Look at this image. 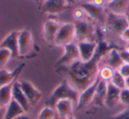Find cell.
I'll use <instances>...</instances> for the list:
<instances>
[{
  "label": "cell",
  "instance_id": "7a4b0ae2",
  "mask_svg": "<svg viewBox=\"0 0 129 119\" xmlns=\"http://www.w3.org/2000/svg\"><path fill=\"white\" fill-rule=\"evenodd\" d=\"M79 94V91L76 90L74 86H72L68 80L64 79L53 90L50 96L45 101V106L55 108V105L57 101L66 99L71 100L74 103L77 104Z\"/></svg>",
  "mask_w": 129,
  "mask_h": 119
},
{
  "label": "cell",
  "instance_id": "277c9868",
  "mask_svg": "<svg viewBox=\"0 0 129 119\" xmlns=\"http://www.w3.org/2000/svg\"><path fill=\"white\" fill-rule=\"evenodd\" d=\"M78 61H80L79 49L76 44L71 43L64 46V54L55 63V67L67 68Z\"/></svg>",
  "mask_w": 129,
  "mask_h": 119
},
{
  "label": "cell",
  "instance_id": "60d3db41",
  "mask_svg": "<svg viewBox=\"0 0 129 119\" xmlns=\"http://www.w3.org/2000/svg\"><path fill=\"white\" fill-rule=\"evenodd\" d=\"M126 87L129 89V77L126 78Z\"/></svg>",
  "mask_w": 129,
  "mask_h": 119
},
{
  "label": "cell",
  "instance_id": "6da1fadb",
  "mask_svg": "<svg viewBox=\"0 0 129 119\" xmlns=\"http://www.w3.org/2000/svg\"><path fill=\"white\" fill-rule=\"evenodd\" d=\"M109 50L110 48L108 47L107 44L102 42L98 44L97 52L91 61L88 62L78 61L73 65L64 68L68 72L71 81L73 82L76 90L81 92L96 79L99 69L98 63Z\"/></svg>",
  "mask_w": 129,
  "mask_h": 119
},
{
  "label": "cell",
  "instance_id": "8d00e7d4",
  "mask_svg": "<svg viewBox=\"0 0 129 119\" xmlns=\"http://www.w3.org/2000/svg\"><path fill=\"white\" fill-rule=\"evenodd\" d=\"M67 3H68L69 4V6H70V5H74V4H75V0H67Z\"/></svg>",
  "mask_w": 129,
  "mask_h": 119
},
{
  "label": "cell",
  "instance_id": "9c48e42d",
  "mask_svg": "<svg viewBox=\"0 0 129 119\" xmlns=\"http://www.w3.org/2000/svg\"><path fill=\"white\" fill-rule=\"evenodd\" d=\"M19 57L27 56L31 52L33 47L32 34L27 29H21L19 31L18 36Z\"/></svg>",
  "mask_w": 129,
  "mask_h": 119
},
{
  "label": "cell",
  "instance_id": "5bb4252c",
  "mask_svg": "<svg viewBox=\"0 0 129 119\" xmlns=\"http://www.w3.org/2000/svg\"><path fill=\"white\" fill-rule=\"evenodd\" d=\"M61 24L55 20H47L43 27V35L45 41L49 44H54L56 36L57 34Z\"/></svg>",
  "mask_w": 129,
  "mask_h": 119
},
{
  "label": "cell",
  "instance_id": "30bf717a",
  "mask_svg": "<svg viewBox=\"0 0 129 119\" xmlns=\"http://www.w3.org/2000/svg\"><path fill=\"white\" fill-rule=\"evenodd\" d=\"M19 84L31 106H35L41 101L43 96L42 92L32 83L26 80H21V81H19Z\"/></svg>",
  "mask_w": 129,
  "mask_h": 119
},
{
  "label": "cell",
  "instance_id": "4dcf8cb0",
  "mask_svg": "<svg viewBox=\"0 0 129 119\" xmlns=\"http://www.w3.org/2000/svg\"><path fill=\"white\" fill-rule=\"evenodd\" d=\"M118 72L125 78V79L129 77V64L123 63L121 66H120L119 69H118Z\"/></svg>",
  "mask_w": 129,
  "mask_h": 119
},
{
  "label": "cell",
  "instance_id": "83f0119b",
  "mask_svg": "<svg viewBox=\"0 0 129 119\" xmlns=\"http://www.w3.org/2000/svg\"><path fill=\"white\" fill-rule=\"evenodd\" d=\"M119 102H121L124 105L129 106V89L127 87L120 91Z\"/></svg>",
  "mask_w": 129,
  "mask_h": 119
},
{
  "label": "cell",
  "instance_id": "f546056e",
  "mask_svg": "<svg viewBox=\"0 0 129 119\" xmlns=\"http://www.w3.org/2000/svg\"><path fill=\"white\" fill-rule=\"evenodd\" d=\"M109 119H129V108L119 112V113L117 114L114 116L110 117Z\"/></svg>",
  "mask_w": 129,
  "mask_h": 119
},
{
  "label": "cell",
  "instance_id": "ffe728a7",
  "mask_svg": "<svg viewBox=\"0 0 129 119\" xmlns=\"http://www.w3.org/2000/svg\"><path fill=\"white\" fill-rule=\"evenodd\" d=\"M55 110L59 116L66 118L72 115L74 110V102L71 100H60L55 105Z\"/></svg>",
  "mask_w": 129,
  "mask_h": 119
},
{
  "label": "cell",
  "instance_id": "3957f363",
  "mask_svg": "<svg viewBox=\"0 0 129 119\" xmlns=\"http://www.w3.org/2000/svg\"><path fill=\"white\" fill-rule=\"evenodd\" d=\"M75 39V27L74 23L66 22L60 25L57 34L56 36L54 45L57 46H66L69 44L73 43Z\"/></svg>",
  "mask_w": 129,
  "mask_h": 119
},
{
  "label": "cell",
  "instance_id": "1f68e13d",
  "mask_svg": "<svg viewBox=\"0 0 129 119\" xmlns=\"http://www.w3.org/2000/svg\"><path fill=\"white\" fill-rule=\"evenodd\" d=\"M120 56L123 61V63L129 64V52L126 50L120 51Z\"/></svg>",
  "mask_w": 129,
  "mask_h": 119
},
{
  "label": "cell",
  "instance_id": "b9f144b4",
  "mask_svg": "<svg viewBox=\"0 0 129 119\" xmlns=\"http://www.w3.org/2000/svg\"><path fill=\"white\" fill-rule=\"evenodd\" d=\"M104 1H105V2H106V4H107V3H108V2H110V1H111V0H104Z\"/></svg>",
  "mask_w": 129,
  "mask_h": 119
},
{
  "label": "cell",
  "instance_id": "e0dca14e",
  "mask_svg": "<svg viewBox=\"0 0 129 119\" xmlns=\"http://www.w3.org/2000/svg\"><path fill=\"white\" fill-rule=\"evenodd\" d=\"M12 94H13V100H14L20 107L24 109V111L27 113L30 109V103L27 101V97L22 92L21 88L20 86L19 81H15L13 85V90H12Z\"/></svg>",
  "mask_w": 129,
  "mask_h": 119
},
{
  "label": "cell",
  "instance_id": "d6a6232c",
  "mask_svg": "<svg viewBox=\"0 0 129 119\" xmlns=\"http://www.w3.org/2000/svg\"><path fill=\"white\" fill-rule=\"evenodd\" d=\"M119 37H120V39L123 40V41L126 42V43H129V27L126 28V29L120 34Z\"/></svg>",
  "mask_w": 129,
  "mask_h": 119
},
{
  "label": "cell",
  "instance_id": "d590c367",
  "mask_svg": "<svg viewBox=\"0 0 129 119\" xmlns=\"http://www.w3.org/2000/svg\"><path fill=\"white\" fill-rule=\"evenodd\" d=\"M4 114H5V109L0 108V119H4Z\"/></svg>",
  "mask_w": 129,
  "mask_h": 119
},
{
  "label": "cell",
  "instance_id": "4fadbf2b",
  "mask_svg": "<svg viewBox=\"0 0 129 119\" xmlns=\"http://www.w3.org/2000/svg\"><path fill=\"white\" fill-rule=\"evenodd\" d=\"M19 31H11L7 36L0 43V48H6L12 52L13 58L19 57V46H18Z\"/></svg>",
  "mask_w": 129,
  "mask_h": 119
},
{
  "label": "cell",
  "instance_id": "d6986e66",
  "mask_svg": "<svg viewBox=\"0 0 129 119\" xmlns=\"http://www.w3.org/2000/svg\"><path fill=\"white\" fill-rule=\"evenodd\" d=\"M104 56H105V64L104 65L109 66L115 70H118L120 66L123 64V61L120 56V51L117 50V49H110Z\"/></svg>",
  "mask_w": 129,
  "mask_h": 119
},
{
  "label": "cell",
  "instance_id": "f35d334b",
  "mask_svg": "<svg viewBox=\"0 0 129 119\" xmlns=\"http://www.w3.org/2000/svg\"><path fill=\"white\" fill-rule=\"evenodd\" d=\"M64 119H76L75 117L74 116V115H69V116H67V117H66V118H64Z\"/></svg>",
  "mask_w": 129,
  "mask_h": 119
},
{
  "label": "cell",
  "instance_id": "ac0fdd59",
  "mask_svg": "<svg viewBox=\"0 0 129 119\" xmlns=\"http://www.w3.org/2000/svg\"><path fill=\"white\" fill-rule=\"evenodd\" d=\"M120 89L117 88L110 82H108L107 93H106L105 101H104V106L108 108H114L119 102L120 96Z\"/></svg>",
  "mask_w": 129,
  "mask_h": 119
},
{
  "label": "cell",
  "instance_id": "d4e9b609",
  "mask_svg": "<svg viewBox=\"0 0 129 119\" xmlns=\"http://www.w3.org/2000/svg\"><path fill=\"white\" fill-rule=\"evenodd\" d=\"M110 83L120 90L126 87V79L118 72V70H115Z\"/></svg>",
  "mask_w": 129,
  "mask_h": 119
},
{
  "label": "cell",
  "instance_id": "f1b7e54d",
  "mask_svg": "<svg viewBox=\"0 0 129 119\" xmlns=\"http://www.w3.org/2000/svg\"><path fill=\"white\" fill-rule=\"evenodd\" d=\"M86 16V13H85L84 10L81 7H77L73 11V17L75 21L80 22V21H83Z\"/></svg>",
  "mask_w": 129,
  "mask_h": 119
},
{
  "label": "cell",
  "instance_id": "74e56055",
  "mask_svg": "<svg viewBox=\"0 0 129 119\" xmlns=\"http://www.w3.org/2000/svg\"><path fill=\"white\" fill-rule=\"evenodd\" d=\"M125 18H126V21H127V23H128V26H129V11L125 13Z\"/></svg>",
  "mask_w": 129,
  "mask_h": 119
},
{
  "label": "cell",
  "instance_id": "603a6c76",
  "mask_svg": "<svg viewBox=\"0 0 129 119\" xmlns=\"http://www.w3.org/2000/svg\"><path fill=\"white\" fill-rule=\"evenodd\" d=\"M108 88V82H105L104 80H99V83L97 85L96 91H95L94 101L96 105L99 106H104V101H105L106 93H107Z\"/></svg>",
  "mask_w": 129,
  "mask_h": 119
},
{
  "label": "cell",
  "instance_id": "ab89813d",
  "mask_svg": "<svg viewBox=\"0 0 129 119\" xmlns=\"http://www.w3.org/2000/svg\"><path fill=\"white\" fill-rule=\"evenodd\" d=\"M125 50H126L127 52H129V43H127V44H126V45H125Z\"/></svg>",
  "mask_w": 129,
  "mask_h": 119
},
{
  "label": "cell",
  "instance_id": "7402d4cb",
  "mask_svg": "<svg viewBox=\"0 0 129 119\" xmlns=\"http://www.w3.org/2000/svg\"><path fill=\"white\" fill-rule=\"evenodd\" d=\"M13 85V83L0 87V108L2 109H6V107L13 100V94H12Z\"/></svg>",
  "mask_w": 129,
  "mask_h": 119
},
{
  "label": "cell",
  "instance_id": "e575fe53",
  "mask_svg": "<svg viewBox=\"0 0 129 119\" xmlns=\"http://www.w3.org/2000/svg\"><path fill=\"white\" fill-rule=\"evenodd\" d=\"M15 119H31V118L28 116V115H27V114L24 113V114H22V115H19V116H17Z\"/></svg>",
  "mask_w": 129,
  "mask_h": 119
},
{
  "label": "cell",
  "instance_id": "836d02e7",
  "mask_svg": "<svg viewBox=\"0 0 129 119\" xmlns=\"http://www.w3.org/2000/svg\"><path fill=\"white\" fill-rule=\"evenodd\" d=\"M91 2L93 3L95 6H99V7H104L106 5V2L104 0H91Z\"/></svg>",
  "mask_w": 129,
  "mask_h": 119
},
{
  "label": "cell",
  "instance_id": "7c38bea8",
  "mask_svg": "<svg viewBox=\"0 0 129 119\" xmlns=\"http://www.w3.org/2000/svg\"><path fill=\"white\" fill-rule=\"evenodd\" d=\"M107 22L109 29L118 36L126 28L129 27L125 15H115L110 13L109 16H107Z\"/></svg>",
  "mask_w": 129,
  "mask_h": 119
},
{
  "label": "cell",
  "instance_id": "ba28073f",
  "mask_svg": "<svg viewBox=\"0 0 129 119\" xmlns=\"http://www.w3.org/2000/svg\"><path fill=\"white\" fill-rule=\"evenodd\" d=\"M80 53V61L88 62L95 57L98 49V43L94 41H82L77 44Z\"/></svg>",
  "mask_w": 129,
  "mask_h": 119
},
{
  "label": "cell",
  "instance_id": "2e32d148",
  "mask_svg": "<svg viewBox=\"0 0 129 119\" xmlns=\"http://www.w3.org/2000/svg\"><path fill=\"white\" fill-rule=\"evenodd\" d=\"M105 6L110 13L115 15H125L129 11V0H111Z\"/></svg>",
  "mask_w": 129,
  "mask_h": 119
},
{
  "label": "cell",
  "instance_id": "cb8c5ba5",
  "mask_svg": "<svg viewBox=\"0 0 129 119\" xmlns=\"http://www.w3.org/2000/svg\"><path fill=\"white\" fill-rule=\"evenodd\" d=\"M115 72V69L109 67L107 65H103L99 67L98 73H97V76L100 78L101 80H104L105 82H110L112 77L113 74Z\"/></svg>",
  "mask_w": 129,
  "mask_h": 119
},
{
  "label": "cell",
  "instance_id": "4316f807",
  "mask_svg": "<svg viewBox=\"0 0 129 119\" xmlns=\"http://www.w3.org/2000/svg\"><path fill=\"white\" fill-rule=\"evenodd\" d=\"M11 58H13V55L8 49L0 48V69H3Z\"/></svg>",
  "mask_w": 129,
  "mask_h": 119
},
{
  "label": "cell",
  "instance_id": "5b68a950",
  "mask_svg": "<svg viewBox=\"0 0 129 119\" xmlns=\"http://www.w3.org/2000/svg\"><path fill=\"white\" fill-rule=\"evenodd\" d=\"M75 27V39L79 42L94 41L93 37L95 35V29L91 22L87 20L80 21L74 24Z\"/></svg>",
  "mask_w": 129,
  "mask_h": 119
},
{
  "label": "cell",
  "instance_id": "52a82bcc",
  "mask_svg": "<svg viewBox=\"0 0 129 119\" xmlns=\"http://www.w3.org/2000/svg\"><path fill=\"white\" fill-rule=\"evenodd\" d=\"M99 80H100V78L97 76L96 79L91 85H88L87 88H85L84 90L80 92L79 98H78V102L76 104L77 110H81L82 108H86L88 104L91 103L92 101H94V97H95V91H96V87L99 83Z\"/></svg>",
  "mask_w": 129,
  "mask_h": 119
},
{
  "label": "cell",
  "instance_id": "9a60e30c",
  "mask_svg": "<svg viewBox=\"0 0 129 119\" xmlns=\"http://www.w3.org/2000/svg\"><path fill=\"white\" fill-rule=\"evenodd\" d=\"M24 67H25V64L22 63L20 66H18L13 71L6 70L5 69H0V87L14 83L18 78L19 75L21 73Z\"/></svg>",
  "mask_w": 129,
  "mask_h": 119
},
{
  "label": "cell",
  "instance_id": "44dd1931",
  "mask_svg": "<svg viewBox=\"0 0 129 119\" xmlns=\"http://www.w3.org/2000/svg\"><path fill=\"white\" fill-rule=\"evenodd\" d=\"M26 113L24 109L14 101L12 100V101L9 103L6 108L5 109L4 119H15L17 116Z\"/></svg>",
  "mask_w": 129,
  "mask_h": 119
},
{
  "label": "cell",
  "instance_id": "7bdbcfd3",
  "mask_svg": "<svg viewBox=\"0 0 129 119\" xmlns=\"http://www.w3.org/2000/svg\"><path fill=\"white\" fill-rule=\"evenodd\" d=\"M81 1H82V0H75V2H81Z\"/></svg>",
  "mask_w": 129,
  "mask_h": 119
},
{
  "label": "cell",
  "instance_id": "8fae6325",
  "mask_svg": "<svg viewBox=\"0 0 129 119\" xmlns=\"http://www.w3.org/2000/svg\"><path fill=\"white\" fill-rule=\"evenodd\" d=\"M69 6L67 0H44L42 11L48 14H58L64 12Z\"/></svg>",
  "mask_w": 129,
  "mask_h": 119
},
{
  "label": "cell",
  "instance_id": "8992f818",
  "mask_svg": "<svg viewBox=\"0 0 129 119\" xmlns=\"http://www.w3.org/2000/svg\"><path fill=\"white\" fill-rule=\"evenodd\" d=\"M84 10L86 15H88L91 20L102 24L107 22V15L105 13L104 7H99L93 4L92 2H85L81 6Z\"/></svg>",
  "mask_w": 129,
  "mask_h": 119
},
{
  "label": "cell",
  "instance_id": "484cf974",
  "mask_svg": "<svg viewBox=\"0 0 129 119\" xmlns=\"http://www.w3.org/2000/svg\"><path fill=\"white\" fill-rule=\"evenodd\" d=\"M56 110L55 108L45 106L37 115V119H55Z\"/></svg>",
  "mask_w": 129,
  "mask_h": 119
}]
</instances>
